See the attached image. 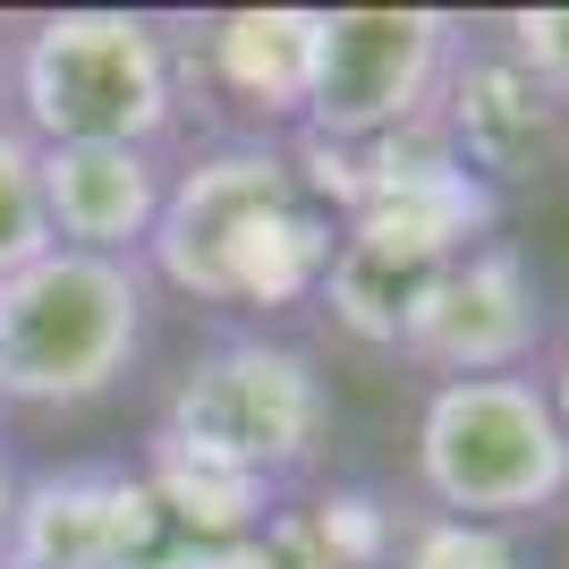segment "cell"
Instances as JSON below:
<instances>
[{
	"instance_id": "obj_6",
	"label": "cell",
	"mask_w": 569,
	"mask_h": 569,
	"mask_svg": "<svg viewBox=\"0 0 569 569\" xmlns=\"http://www.w3.org/2000/svg\"><path fill=\"white\" fill-rule=\"evenodd\" d=\"M468 18L451 9H323L315 26V86L289 137L315 144H382L433 128Z\"/></svg>"
},
{
	"instance_id": "obj_1",
	"label": "cell",
	"mask_w": 569,
	"mask_h": 569,
	"mask_svg": "<svg viewBox=\"0 0 569 569\" xmlns=\"http://www.w3.org/2000/svg\"><path fill=\"white\" fill-rule=\"evenodd\" d=\"M340 221L298 179L289 137H204L179 153L162 221L144 238L153 289L213 307L221 323H281L307 315L332 272Z\"/></svg>"
},
{
	"instance_id": "obj_9",
	"label": "cell",
	"mask_w": 569,
	"mask_h": 569,
	"mask_svg": "<svg viewBox=\"0 0 569 569\" xmlns=\"http://www.w3.org/2000/svg\"><path fill=\"white\" fill-rule=\"evenodd\" d=\"M170 545L162 501L137 459H60L18 476V519L0 569H137Z\"/></svg>"
},
{
	"instance_id": "obj_12",
	"label": "cell",
	"mask_w": 569,
	"mask_h": 569,
	"mask_svg": "<svg viewBox=\"0 0 569 569\" xmlns=\"http://www.w3.org/2000/svg\"><path fill=\"white\" fill-rule=\"evenodd\" d=\"M400 519L408 510L382 485H307L298 501H281L263 545L281 569H391Z\"/></svg>"
},
{
	"instance_id": "obj_10",
	"label": "cell",
	"mask_w": 569,
	"mask_h": 569,
	"mask_svg": "<svg viewBox=\"0 0 569 569\" xmlns=\"http://www.w3.org/2000/svg\"><path fill=\"white\" fill-rule=\"evenodd\" d=\"M170 170H179V153H162V144H43L34 153V188H43L51 247L144 263Z\"/></svg>"
},
{
	"instance_id": "obj_3",
	"label": "cell",
	"mask_w": 569,
	"mask_h": 569,
	"mask_svg": "<svg viewBox=\"0 0 569 569\" xmlns=\"http://www.w3.org/2000/svg\"><path fill=\"white\" fill-rule=\"evenodd\" d=\"M153 433H170L204 459H230L281 501H298L332 459L340 400L307 340L263 332V323H213L179 357V375L162 382Z\"/></svg>"
},
{
	"instance_id": "obj_11",
	"label": "cell",
	"mask_w": 569,
	"mask_h": 569,
	"mask_svg": "<svg viewBox=\"0 0 569 569\" xmlns=\"http://www.w3.org/2000/svg\"><path fill=\"white\" fill-rule=\"evenodd\" d=\"M433 272H442V256H417V247L375 238V230H340L332 272L315 289V315L340 340H357V349L400 357V332H408V315H417V298L433 289Z\"/></svg>"
},
{
	"instance_id": "obj_13",
	"label": "cell",
	"mask_w": 569,
	"mask_h": 569,
	"mask_svg": "<svg viewBox=\"0 0 569 569\" xmlns=\"http://www.w3.org/2000/svg\"><path fill=\"white\" fill-rule=\"evenodd\" d=\"M391 569H536L510 527H476V519H442V510H408L400 519V552Z\"/></svg>"
},
{
	"instance_id": "obj_5",
	"label": "cell",
	"mask_w": 569,
	"mask_h": 569,
	"mask_svg": "<svg viewBox=\"0 0 569 569\" xmlns=\"http://www.w3.org/2000/svg\"><path fill=\"white\" fill-rule=\"evenodd\" d=\"M408 468H417V510L519 536L569 501V433L536 375L426 382Z\"/></svg>"
},
{
	"instance_id": "obj_18",
	"label": "cell",
	"mask_w": 569,
	"mask_h": 569,
	"mask_svg": "<svg viewBox=\"0 0 569 569\" xmlns=\"http://www.w3.org/2000/svg\"><path fill=\"white\" fill-rule=\"evenodd\" d=\"M0 426H9V408H0Z\"/></svg>"
},
{
	"instance_id": "obj_14",
	"label": "cell",
	"mask_w": 569,
	"mask_h": 569,
	"mask_svg": "<svg viewBox=\"0 0 569 569\" xmlns=\"http://www.w3.org/2000/svg\"><path fill=\"white\" fill-rule=\"evenodd\" d=\"M34 256H51L43 188H34V144L0 119V281H9V272H26Z\"/></svg>"
},
{
	"instance_id": "obj_15",
	"label": "cell",
	"mask_w": 569,
	"mask_h": 569,
	"mask_svg": "<svg viewBox=\"0 0 569 569\" xmlns=\"http://www.w3.org/2000/svg\"><path fill=\"white\" fill-rule=\"evenodd\" d=\"M493 34L510 43V60L527 77H545L569 102V9H510V18H493Z\"/></svg>"
},
{
	"instance_id": "obj_16",
	"label": "cell",
	"mask_w": 569,
	"mask_h": 569,
	"mask_svg": "<svg viewBox=\"0 0 569 569\" xmlns=\"http://www.w3.org/2000/svg\"><path fill=\"white\" fill-rule=\"evenodd\" d=\"M536 382H545L552 417H561V433H569V323L552 332V349H545V366H536Z\"/></svg>"
},
{
	"instance_id": "obj_4",
	"label": "cell",
	"mask_w": 569,
	"mask_h": 569,
	"mask_svg": "<svg viewBox=\"0 0 569 569\" xmlns=\"http://www.w3.org/2000/svg\"><path fill=\"white\" fill-rule=\"evenodd\" d=\"M162 323V289L144 263L51 247L0 281V408L77 417L128 391Z\"/></svg>"
},
{
	"instance_id": "obj_8",
	"label": "cell",
	"mask_w": 569,
	"mask_h": 569,
	"mask_svg": "<svg viewBox=\"0 0 569 569\" xmlns=\"http://www.w3.org/2000/svg\"><path fill=\"white\" fill-rule=\"evenodd\" d=\"M433 137L451 144V162L493 196L501 213L519 196H552L569 179V102L510 60V43L493 26H468V43L451 60V86L433 102Z\"/></svg>"
},
{
	"instance_id": "obj_2",
	"label": "cell",
	"mask_w": 569,
	"mask_h": 569,
	"mask_svg": "<svg viewBox=\"0 0 569 569\" xmlns=\"http://www.w3.org/2000/svg\"><path fill=\"white\" fill-rule=\"evenodd\" d=\"M0 119L43 144H162L188 153L170 18L144 9H34L0 26Z\"/></svg>"
},
{
	"instance_id": "obj_17",
	"label": "cell",
	"mask_w": 569,
	"mask_h": 569,
	"mask_svg": "<svg viewBox=\"0 0 569 569\" xmlns=\"http://www.w3.org/2000/svg\"><path fill=\"white\" fill-rule=\"evenodd\" d=\"M18 459H9V442H0V552H9V519H18Z\"/></svg>"
},
{
	"instance_id": "obj_7",
	"label": "cell",
	"mask_w": 569,
	"mask_h": 569,
	"mask_svg": "<svg viewBox=\"0 0 569 569\" xmlns=\"http://www.w3.org/2000/svg\"><path fill=\"white\" fill-rule=\"evenodd\" d=\"M552 332H561V315H552L545 263L527 256L510 230H493L433 272V289L417 298V315L400 332V366H417L426 382L536 375Z\"/></svg>"
}]
</instances>
